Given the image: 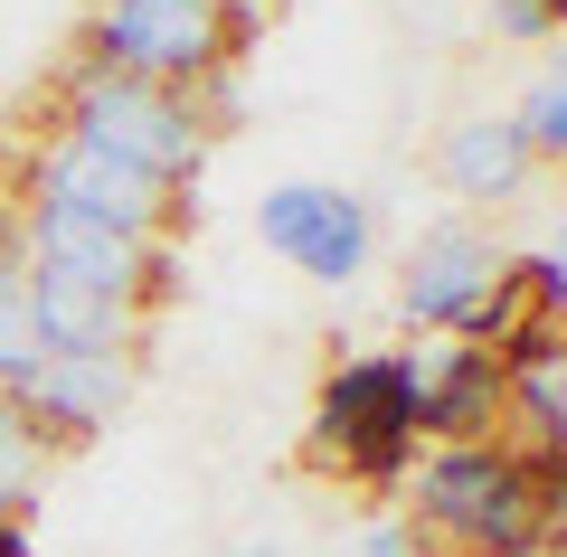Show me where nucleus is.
<instances>
[{"label":"nucleus","instance_id":"1","mask_svg":"<svg viewBox=\"0 0 567 557\" xmlns=\"http://www.w3.org/2000/svg\"><path fill=\"white\" fill-rule=\"evenodd\" d=\"M548 463L511 454L502 435L483 444H425L406 463V529L425 548L454 557H502V548H548V519H558V492H548Z\"/></svg>","mask_w":567,"mask_h":557},{"label":"nucleus","instance_id":"2","mask_svg":"<svg viewBox=\"0 0 567 557\" xmlns=\"http://www.w3.org/2000/svg\"><path fill=\"white\" fill-rule=\"evenodd\" d=\"M312 444L322 463H341L350 482H406L416 463V350H360L322 379L312 406Z\"/></svg>","mask_w":567,"mask_h":557},{"label":"nucleus","instance_id":"3","mask_svg":"<svg viewBox=\"0 0 567 557\" xmlns=\"http://www.w3.org/2000/svg\"><path fill=\"white\" fill-rule=\"evenodd\" d=\"M66 133L95 142V152H114L123 171L162 179V189H181L208 161V123L189 114V95L114 76V66H76V85H66Z\"/></svg>","mask_w":567,"mask_h":557},{"label":"nucleus","instance_id":"4","mask_svg":"<svg viewBox=\"0 0 567 557\" xmlns=\"http://www.w3.org/2000/svg\"><path fill=\"white\" fill-rule=\"evenodd\" d=\"M227 58H237L227 0H104L95 10V66H114V76L199 95Z\"/></svg>","mask_w":567,"mask_h":557},{"label":"nucleus","instance_id":"5","mask_svg":"<svg viewBox=\"0 0 567 557\" xmlns=\"http://www.w3.org/2000/svg\"><path fill=\"white\" fill-rule=\"evenodd\" d=\"M256 237L275 246L293 275L312 283H350L369 265V199L360 189H331V179H284V189H265L256 199Z\"/></svg>","mask_w":567,"mask_h":557},{"label":"nucleus","instance_id":"6","mask_svg":"<svg viewBox=\"0 0 567 557\" xmlns=\"http://www.w3.org/2000/svg\"><path fill=\"white\" fill-rule=\"evenodd\" d=\"M502 283H511V256L483 237V227H425L416 256H406V275H398V302H406V321H425V331L473 340Z\"/></svg>","mask_w":567,"mask_h":557},{"label":"nucleus","instance_id":"7","mask_svg":"<svg viewBox=\"0 0 567 557\" xmlns=\"http://www.w3.org/2000/svg\"><path fill=\"white\" fill-rule=\"evenodd\" d=\"M39 208H76V218L114 227V237H133V246H162V227H171V208H181V189L123 171L114 152H95V142L66 133V142H48V161H39Z\"/></svg>","mask_w":567,"mask_h":557},{"label":"nucleus","instance_id":"8","mask_svg":"<svg viewBox=\"0 0 567 557\" xmlns=\"http://www.w3.org/2000/svg\"><path fill=\"white\" fill-rule=\"evenodd\" d=\"M10 398H20V416L39 425L48 444H85V435H104V425L133 406V350H95V359L48 350Z\"/></svg>","mask_w":567,"mask_h":557},{"label":"nucleus","instance_id":"9","mask_svg":"<svg viewBox=\"0 0 567 557\" xmlns=\"http://www.w3.org/2000/svg\"><path fill=\"white\" fill-rule=\"evenodd\" d=\"M29 265L85 283V293H114V302H133V312H142V293L162 283V246H133V237H114V227L76 218V208H29Z\"/></svg>","mask_w":567,"mask_h":557},{"label":"nucleus","instance_id":"10","mask_svg":"<svg viewBox=\"0 0 567 557\" xmlns=\"http://www.w3.org/2000/svg\"><path fill=\"white\" fill-rule=\"evenodd\" d=\"M502 425V350L435 340L416 350V435L425 444H483Z\"/></svg>","mask_w":567,"mask_h":557},{"label":"nucleus","instance_id":"11","mask_svg":"<svg viewBox=\"0 0 567 557\" xmlns=\"http://www.w3.org/2000/svg\"><path fill=\"white\" fill-rule=\"evenodd\" d=\"M502 416L529 435V463L567 473V331L558 321L502 350Z\"/></svg>","mask_w":567,"mask_h":557},{"label":"nucleus","instance_id":"12","mask_svg":"<svg viewBox=\"0 0 567 557\" xmlns=\"http://www.w3.org/2000/svg\"><path fill=\"white\" fill-rule=\"evenodd\" d=\"M435 161H445V189H454V199H520L529 171H539L511 114H464Z\"/></svg>","mask_w":567,"mask_h":557},{"label":"nucleus","instance_id":"13","mask_svg":"<svg viewBox=\"0 0 567 557\" xmlns=\"http://www.w3.org/2000/svg\"><path fill=\"white\" fill-rule=\"evenodd\" d=\"M29 312H39V340L66 359H95V350H133V302L114 293H85L66 275H39L29 265Z\"/></svg>","mask_w":567,"mask_h":557},{"label":"nucleus","instance_id":"14","mask_svg":"<svg viewBox=\"0 0 567 557\" xmlns=\"http://www.w3.org/2000/svg\"><path fill=\"white\" fill-rule=\"evenodd\" d=\"M48 454H58V444H48L39 425L20 416V398L0 388V519H20L29 501H39V482H48Z\"/></svg>","mask_w":567,"mask_h":557},{"label":"nucleus","instance_id":"15","mask_svg":"<svg viewBox=\"0 0 567 557\" xmlns=\"http://www.w3.org/2000/svg\"><path fill=\"white\" fill-rule=\"evenodd\" d=\"M511 123H520L529 161H567V48H548V58H539V76L520 85Z\"/></svg>","mask_w":567,"mask_h":557},{"label":"nucleus","instance_id":"16","mask_svg":"<svg viewBox=\"0 0 567 557\" xmlns=\"http://www.w3.org/2000/svg\"><path fill=\"white\" fill-rule=\"evenodd\" d=\"M39 359H48V340H39V312H29V265L0 256V388H20Z\"/></svg>","mask_w":567,"mask_h":557},{"label":"nucleus","instance_id":"17","mask_svg":"<svg viewBox=\"0 0 567 557\" xmlns=\"http://www.w3.org/2000/svg\"><path fill=\"white\" fill-rule=\"evenodd\" d=\"M502 39H567V0H492Z\"/></svg>","mask_w":567,"mask_h":557},{"label":"nucleus","instance_id":"18","mask_svg":"<svg viewBox=\"0 0 567 557\" xmlns=\"http://www.w3.org/2000/svg\"><path fill=\"white\" fill-rule=\"evenodd\" d=\"M360 557H425V538L406 529V519H369V529H360Z\"/></svg>","mask_w":567,"mask_h":557},{"label":"nucleus","instance_id":"19","mask_svg":"<svg viewBox=\"0 0 567 557\" xmlns=\"http://www.w3.org/2000/svg\"><path fill=\"white\" fill-rule=\"evenodd\" d=\"M529 283H539V293H548V312H558V302H567V237H548V256L529 265Z\"/></svg>","mask_w":567,"mask_h":557},{"label":"nucleus","instance_id":"20","mask_svg":"<svg viewBox=\"0 0 567 557\" xmlns=\"http://www.w3.org/2000/svg\"><path fill=\"white\" fill-rule=\"evenodd\" d=\"M0 557H39V538H29V519H0Z\"/></svg>","mask_w":567,"mask_h":557},{"label":"nucleus","instance_id":"21","mask_svg":"<svg viewBox=\"0 0 567 557\" xmlns=\"http://www.w3.org/2000/svg\"><path fill=\"white\" fill-rule=\"evenodd\" d=\"M502 557H567V548H502Z\"/></svg>","mask_w":567,"mask_h":557},{"label":"nucleus","instance_id":"22","mask_svg":"<svg viewBox=\"0 0 567 557\" xmlns=\"http://www.w3.org/2000/svg\"><path fill=\"white\" fill-rule=\"evenodd\" d=\"M237 557H284V548H237Z\"/></svg>","mask_w":567,"mask_h":557}]
</instances>
